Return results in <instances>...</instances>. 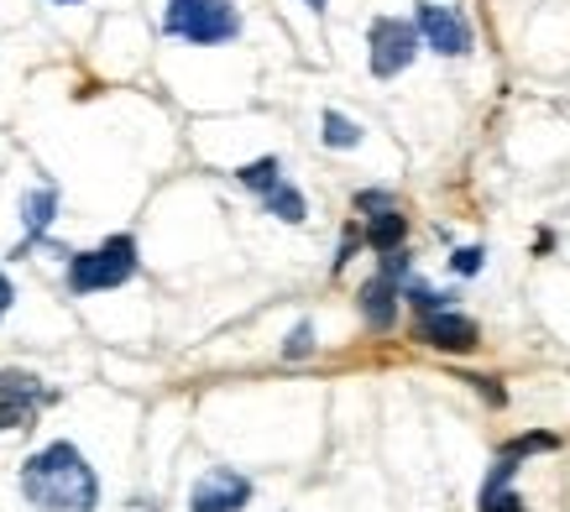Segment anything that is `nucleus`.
I'll return each instance as SVG.
<instances>
[{"instance_id": "12", "label": "nucleus", "mask_w": 570, "mask_h": 512, "mask_svg": "<svg viewBox=\"0 0 570 512\" xmlns=\"http://www.w3.org/2000/svg\"><path fill=\"white\" fill-rule=\"evenodd\" d=\"M397 288H403V283H393V277H382V273L362 288V319L372 329H393L397 325Z\"/></svg>"}, {"instance_id": "20", "label": "nucleus", "mask_w": 570, "mask_h": 512, "mask_svg": "<svg viewBox=\"0 0 570 512\" xmlns=\"http://www.w3.org/2000/svg\"><path fill=\"white\" fill-rule=\"evenodd\" d=\"M11 304H17V283H11V277L0 273V319L11 314Z\"/></svg>"}, {"instance_id": "17", "label": "nucleus", "mask_w": 570, "mask_h": 512, "mask_svg": "<svg viewBox=\"0 0 570 512\" xmlns=\"http://www.w3.org/2000/svg\"><path fill=\"white\" fill-rule=\"evenodd\" d=\"M554 444H560L554 434H529V440H513L502 455H508V461H523V455H534V450H554Z\"/></svg>"}, {"instance_id": "9", "label": "nucleus", "mask_w": 570, "mask_h": 512, "mask_svg": "<svg viewBox=\"0 0 570 512\" xmlns=\"http://www.w3.org/2000/svg\"><path fill=\"white\" fill-rule=\"evenodd\" d=\"M52 220H58V188L42 184V188H32V194L21 199V225H27V236L17 240V252H11V256L21 262L32 246H42V240H48V230H52Z\"/></svg>"}, {"instance_id": "15", "label": "nucleus", "mask_w": 570, "mask_h": 512, "mask_svg": "<svg viewBox=\"0 0 570 512\" xmlns=\"http://www.w3.org/2000/svg\"><path fill=\"white\" fill-rule=\"evenodd\" d=\"M236 184L252 188V194H267L273 184H283V163H277V157H257V163H242V168H236Z\"/></svg>"}, {"instance_id": "21", "label": "nucleus", "mask_w": 570, "mask_h": 512, "mask_svg": "<svg viewBox=\"0 0 570 512\" xmlns=\"http://www.w3.org/2000/svg\"><path fill=\"white\" fill-rule=\"evenodd\" d=\"M304 6H309V11H325V6H330V0H304Z\"/></svg>"}, {"instance_id": "1", "label": "nucleus", "mask_w": 570, "mask_h": 512, "mask_svg": "<svg viewBox=\"0 0 570 512\" xmlns=\"http://www.w3.org/2000/svg\"><path fill=\"white\" fill-rule=\"evenodd\" d=\"M21 496L37 512H95L100 508V476L85 461V450L69 440H52L21 461Z\"/></svg>"}, {"instance_id": "2", "label": "nucleus", "mask_w": 570, "mask_h": 512, "mask_svg": "<svg viewBox=\"0 0 570 512\" xmlns=\"http://www.w3.org/2000/svg\"><path fill=\"white\" fill-rule=\"evenodd\" d=\"M137 273H141L137 236H110V240H100L95 252L69 256V293L89 298V293H105V288H126Z\"/></svg>"}, {"instance_id": "5", "label": "nucleus", "mask_w": 570, "mask_h": 512, "mask_svg": "<svg viewBox=\"0 0 570 512\" xmlns=\"http://www.w3.org/2000/svg\"><path fill=\"white\" fill-rule=\"evenodd\" d=\"M414 32H419V42H424L430 52H440V58H466L471 52L466 17H461L455 6H445V0H419Z\"/></svg>"}, {"instance_id": "4", "label": "nucleus", "mask_w": 570, "mask_h": 512, "mask_svg": "<svg viewBox=\"0 0 570 512\" xmlns=\"http://www.w3.org/2000/svg\"><path fill=\"white\" fill-rule=\"evenodd\" d=\"M58 393L27 366H0V434H27L37 413L52 408Z\"/></svg>"}, {"instance_id": "3", "label": "nucleus", "mask_w": 570, "mask_h": 512, "mask_svg": "<svg viewBox=\"0 0 570 512\" xmlns=\"http://www.w3.org/2000/svg\"><path fill=\"white\" fill-rule=\"evenodd\" d=\"M163 32L184 37L194 48H220L242 37V11L230 0H168L163 11Z\"/></svg>"}, {"instance_id": "7", "label": "nucleus", "mask_w": 570, "mask_h": 512, "mask_svg": "<svg viewBox=\"0 0 570 512\" xmlns=\"http://www.w3.org/2000/svg\"><path fill=\"white\" fill-rule=\"evenodd\" d=\"M246 502H252V481L230 465H209L189 492V512H242Z\"/></svg>"}, {"instance_id": "6", "label": "nucleus", "mask_w": 570, "mask_h": 512, "mask_svg": "<svg viewBox=\"0 0 570 512\" xmlns=\"http://www.w3.org/2000/svg\"><path fill=\"white\" fill-rule=\"evenodd\" d=\"M366 48H372V73H377V79H397V73L419 58V48H424V42H419L414 21L377 17V21H372V32H366Z\"/></svg>"}, {"instance_id": "11", "label": "nucleus", "mask_w": 570, "mask_h": 512, "mask_svg": "<svg viewBox=\"0 0 570 512\" xmlns=\"http://www.w3.org/2000/svg\"><path fill=\"white\" fill-rule=\"evenodd\" d=\"M513 471H519V461H508V455H498V465H492V476L482 481V496H476V512H523V496L508 486L513 481Z\"/></svg>"}, {"instance_id": "10", "label": "nucleus", "mask_w": 570, "mask_h": 512, "mask_svg": "<svg viewBox=\"0 0 570 512\" xmlns=\"http://www.w3.org/2000/svg\"><path fill=\"white\" fill-rule=\"evenodd\" d=\"M403 236H409V220H403V209L393 205H377V209H366V230H362V246H372V252H397L403 246Z\"/></svg>"}, {"instance_id": "13", "label": "nucleus", "mask_w": 570, "mask_h": 512, "mask_svg": "<svg viewBox=\"0 0 570 512\" xmlns=\"http://www.w3.org/2000/svg\"><path fill=\"white\" fill-rule=\"evenodd\" d=\"M262 209H267V215H277L283 225H304V220H309V199H304V194H298L288 178L262 194Z\"/></svg>"}, {"instance_id": "19", "label": "nucleus", "mask_w": 570, "mask_h": 512, "mask_svg": "<svg viewBox=\"0 0 570 512\" xmlns=\"http://www.w3.org/2000/svg\"><path fill=\"white\" fill-rule=\"evenodd\" d=\"M356 246H362V230H351V236L341 240V252H335V273H346V262L356 256Z\"/></svg>"}, {"instance_id": "23", "label": "nucleus", "mask_w": 570, "mask_h": 512, "mask_svg": "<svg viewBox=\"0 0 570 512\" xmlns=\"http://www.w3.org/2000/svg\"><path fill=\"white\" fill-rule=\"evenodd\" d=\"M52 6H79V0H52Z\"/></svg>"}, {"instance_id": "22", "label": "nucleus", "mask_w": 570, "mask_h": 512, "mask_svg": "<svg viewBox=\"0 0 570 512\" xmlns=\"http://www.w3.org/2000/svg\"><path fill=\"white\" fill-rule=\"evenodd\" d=\"M137 512H153V502H137Z\"/></svg>"}, {"instance_id": "16", "label": "nucleus", "mask_w": 570, "mask_h": 512, "mask_svg": "<svg viewBox=\"0 0 570 512\" xmlns=\"http://www.w3.org/2000/svg\"><path fill=\"white\" fill-rule=\"evenodd\" d=\"M309 351H314V325L309 319H298V325L288 329V341H283V356L298 361V356H309Z\"/></svg>"}, {"instance_id": "18", "label": "nucleus", "mask_w": 570, "mask_h": 512, "mask_svg": "<svg viewBox=\"0 0 570 512\" xmlns=\"http://www.w3.org/2000/svg\"><path fill=\"white\" fill-rule=\"evenodd\" d=\"M450 267H455V273H461V277L482 273V267H487V252H482V246H461V252L450 256Z\"/></svg>"}, {"instance_id": "8", "label": "nucleus", "mask_w": 570, "mask_h": 512, "mask_svg": "<svg viewBox=\"0 0 570 512\" xmlns=\"http://www.w3.org/2000/svg\"><path fill=\"white\" fill-rule=\"evenodd\" d=\"M414 335H419L424 345H434V351H450V356H461V351H471V345L482 341V335H476V319L455 314V308H434V314H419Z\"/></svg>"}, {"instance_id": "14", "label": "nucleus", "mask_w": 570, "mask_h": 512, "mask_svg": "<svg viewBox=\"0 0 570 512\" xmlns=\"http://www.w3.org/2000/svg\"><path fill=\"white\" fill-rule=\"evenodd\" d=\"M320 126H325V131H320V137H325V147H335V152H351V147H362V126H356V120L351 116H341V110H325V116H320Z\"/></svg>"}]
</instances>
